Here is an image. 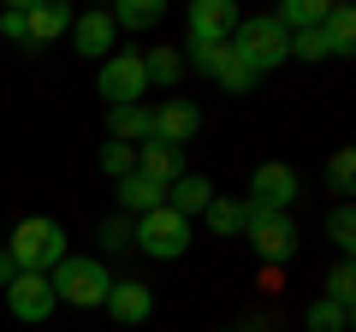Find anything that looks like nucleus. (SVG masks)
Wrapping results in <instances>:
<instances>
[{
    "instance_id": "f257e3e1",
    "label": "nucleus",
    "mask_w": 356,
    "mask_h": 332,
    "mask_svg": "<svg viewBox=\"0 0 356 332\" xmlns=\"http://www.w3.org/2000/svg\"><path fill=\"white\" fill-rule=\"evenodd\" d=\"M6 256L18 261V273H54L72 249H65V226L60 219H18L13 226V243H6Z\"/></svg>"
},
{
    "instance_id": "f03ea898",
    "label": "nucleus",
    "mask_w": 356,
    "mask_h": 332,
    "mask_svg": "<svg viewBox=\"0 0 356 332\" xmlns=\"http://www.w3.org/2000/svg\"><path fill=\"white\" fill-rule=\"evenodd\" d=\"M48 285H54V303L102 308V303H107V285H113V273H107L95 256H65L60 267L48 273Z\"/></svg>"
},
{
    "instance_id": "7ed1b4c3",
    "label": "nucleus",
    "mask_w": 356,
    "mask_h": 332,
    "mask_svg": "<svg viewBox=\"0 0 356 332\" xmlns=\"http://www.w3.org/2000/svg\"><path fill=\"white\" fill-rule=\"evenodd\" d=\"M232 53L261 77V72H273V65L291 60V36L273 24V13H261V18H243V24L232 30Z\"/></svg>"
},
{
    "instance_id": "20e7f679",
    "label": "nucleus",
    "mask_w": 356,
    "mask_h": 332,
    "mask_svg": "<svg viewBox=\"0 0 356 332\" xmlns=\"http://www.w3.org/2000/svg\"><path fill=\"white\" fill-rule=\"evenodd\" d=\"M131 243H137L143 256H154V261H178L184 249H191V219L184 214H172V208H154V214H143V219H131Z\"/></svg>"
},
{
    "instance_id": "39448f33",
    "label": "nucleus",
    "mask_w": 356,
    "mask_h": 332,
    "mask_svg": "<svg viewBox=\"0 0 356 332\" xmlns=\"http://www.w3.org/2000/svg\"><path fill=\"white\" fill-rule=\"evenodd\" d=\"M95 90L107 95V107H137L149 95V72H143V53L137 48H113L102 60V77H95Z\"/></svg>"
},
{
    "instance_id": "423d86ee",
    "label": "nucleus",
    "mask_w": 356,
    "mask_h": 332,
    "mask_svg": "<svg viewBox=\"0 0 356 332\" xmlns=\"http://www.w3.org/2000/svg\"><path fill=\"white\" fill-rule=\"evenodd\" d=\"M243 238L255 243V256L267 261V267H285V261L297 256V226L291 214H261V208H250V219H243Z\"/></svg>"
},
{
    "instance_id": "0eeeda50",
    "label": "nucleus",
    "mask_w": 356,
    "mask_h": 332,
    "mask_svg": "<svg viewBox=\"0 0 356 332\" xmlns=\"http://www.w3.org/2000/svg\"><path fill=\"white\" fill-rule=\"evenodd\" d=\"M191 65H196V72H208L226 95H250L255 90V72L232 53V42H191Z\"/></svg>"
},
{
    "instance_id": "6e6552de",
    "label": "nucleus",
    "mask_w": 356,
    "mask_h": 332,
    "mask_svg": "<svg viewBox=\"0 0 356 332\" xmlns=\"http://www.w3.org/2000/svg\"><path fill=\"white\" fill-rule=\"evenodd\" d=\"M297 202V172L285 160H267L255 166V179H250V208H261V214H291Z\"/></svg>"
},
{
    "instance_id": "1a4fd4ad",
    "label": "nucleus",
    "mask_w": 356,
    "mask_h": 332,
    "mask_svg": "<svg viewBox=\"0 0 356 332\" xmlns=\"http://www.w3.org/2000/svg\"><path fill=\"white\" fill-rule=\"evenodd\" d=\"M238 24H243V13L232 0H191V13H184V36L191 42H232Z\"/></svg>"
},
{
    "instance_id": "9d476101",
    "label": "nucleus",
    "mask_w": 356,
    "mask_h": 332,
    "mask_svg": "<svg viewBox=\"0 0 356 332\" xmlns=\"http://www.w3.org/2000/svg\"><path fill=\"white\" fill-rule=\"evenodd\" d=\"M6 308H13L24 326H42V320L54 315V285H48V273H18L13 285H6Z\"/></svg>"
},
{
    "instance_id": "9b49d317",
    "label": "nucleus",
    "mask_w": 356,
    "mask_h": 332,
    "mask_svg": "<svg viewBox=\"0 0 356 332\" xmlns=\"http://www.w3.org/2000/svg\"><path fill=\"white\" fill-rule=\"evenodd\" d=\"M102 308L119 320V326H143V320L154 315V291H149L143 279H113V285H107V303H102Z\"/></svg>"
},
{
    "instance_id": "f8f14e48",
    "label": "nucleus",
    "mask_w": 356,
    "mask_h": 332,
    "mask_svg": "<svg viewBox=\"0 0 356 332\" xmlns=\"http://www.w3.org/2000/svg\"><path fill=\"white\" fill-rule=\"evenodd\" d=\"M196 131H202V113H196L184 95H172V101L154 107V142H166V149H184Z\"/></svg>"
},
{
    "instance_id": "ddd939ff",
    "label": "nucleus",
    "mask_w": 356,
    "mask_h": 332,
    "mask_svg": "<svg viewBox=\"0 0 356 332\" xmlns=\"http://www.w3.org/2000/svg\"><path fill=\"white\" fill-rule=\"evenodd\" d=\"M72 48L83 53V60H107V53L119 48V30H113V18L107 13H83V18H72Z\"/></svg>"
},
{
    "instance_id": "4468645a",
    "label": "nucleus",
    "mask_w": 356,
    "mask_h": 332,
    "mask_svg": "<svg viewBox=\"0 0 356 332\" xmlns=\"http://www.w3.org/2000/svg\"><path fill=\"white\" fill-rule=\"evenodd\" d=\"M72 30V6L60 0H42V6H24V48H42V42H60Z\"/></svg>"
},
{
    "instance_id": "2eb2a0df",
    "label": "nucleus",
    "mask_w": 356,
    "mask_h": 332,
    "mask_svg": "<svg viewBox=\"0 0 356 332\" xmlns=\"http://www.w3.org/2000/svg\"><path fill=\"white\" fill-rule=\"evenodd\" d=\"M137 172L149 184H161V190H172L178 179H184V149H166V142H143L137 149Z\"/></svg>"
},
{
    "instance_id": "dca6fc26",
    "label": "nucleus",
    "mask_w": 356,
    "mask_h": 332,
    "mask_svg": "<svg viewBox=\"0 0 356 332\" xmlns=\"http://www.w3.org/2000/svg\"><path fill=\"white\" fill-rule=\"evenodd\" d=\"M107 131H113V142H125V149H143V142H154V107H113L107 113Z\"/></svg>"
},
{
    "instance_id": "f3484780",
    "label": "nucleus",
    "mask_w": 356,
    "mask_h": 332,
    "mask_svg": "<svg viewBox=\"0 0 356 332\" xmlns=\"http://www.w3.org/2000/svg\"><path fill=\"white\" fill-rule=\"evenodd\" d=\"M113 196H119V214H125V219H143V214H154V208L166 202V190H161V184H149L143 172L119 179V184H113Z\"/></svg>"
},
{
    "instance_id": "a211bd4d",
    "label": "nucleus",
    "mask_w": 356,
    "mask_h": 332,
    "mask_svg": "<svg viewBox=\"0 0 356 332\" xmlns=\"http://www.w3.org/2000/svg\"><path fill=\"white\" fill-rule=\"evenodd\" d=\"M208 202H214V184H208L202 172H184V179H178L172 190H166V208H172V214H184V219H191V214H202Z\"/></svg>"
},
{
    "instance_id": "6ab92c4d",
    "label": "nucleus",
    "mask_w": 356,
    "mask_h": 332,
    "mask_svg": "<svg viewBox=\"0 0 356 332\" xmlns=\"http://www.w3.org/2000/svg\"><path fill=\"white\" fill-rule=\"evenodd\" d=\"M327 13H332V0H285L280 13H273V24H280L285 36H297V30H321Z\"/></svg>"
},
{
    "instance_id": "aec40b11",
    "label": "nucleus",
    "mask_w": 356,
    "mask_h": 332,
    "mask_svg": "<svg viewBox=\"0 0 356 332\" xmlns=\"http://www.w3.org/2000/svg\"><path fill=\"white\" fill-rule=\"evenodd\" d=\"M107 18H113V30H154L166 18V6L161 0H119Z\"/></svg>"
},
{
    "instance_id": "412c9836",
    "label": "nucleus",
    "mask_w": 356,
    "mask_h": 332,
    "mask_svg": "<svg viewBox=\"0 0 356 332\" xmlns=\"http://www.w3.org/2000/svg\"><path fill=\"white\" fill-rule=\"evenodd\" d=\"M143 72H149V90H178L184 60H178V48H149L143 53Z\"/></svg>"
},
{
    "instance_id": "4be33fe9",
    "label": "nucleus",
    "mask_w": 356,
    "mask_h": 332,
    "mask_svg": "<svg viewBox=\"0 0 356 332\" xmlns=\"http://www.w3.org/2000/svg\"><path fill=\"white\" fill-rule=\"evenodd\" d=\"M202 219L220 231V238H238V231H243V219H250V202H232V196H214V202L202 208Z\"/></svg>"
},
{
    "instance_id": "5701e85b",
    "label": "nucleus",
    "mask_w": 356,
    "mask_h": 332,
    "mask_svg": "<svg viewBox=\"0 0 356 332\" xmlns=\"http://www.w3.org/2000/svg\"><path fill=\"white\" fill-rule=\"evenodd\" d=\"M321 36H327L332 53H350L356 48V13H350V6H332V13L321 18Z\"/></svg>"
},
{
    "instance_id": "b1692460",
    "label": "nucleus",
    "mask_w": 356,
    "mask_h": 332,
    "mask_svg": "<svg viewBox=\"0 0 356 332\" xmlns=\"http://www.w3.org/2000/svg\"><path fill=\"white\" fill-rule=\"evenodd\" d=\"M303 326H309V332H350V308L332 303V297H315L309 315H303Z\"/></svg>"
},
{
    "instance_id": "393cba45",
    "label": "nucleus",
    "mask_w": 356,
    "mask_h": 332,
    "mask_svg": "<svg viewBox=\"0 0 356 332\" xmlns=\"http://www.w3.org/2000/svg\"><path fill=\"white\" fill-rule=\"evenodd\" d=\"M102 172H107V179H131V172H137V149H125V142H107V149H102Z\"/></svg>"
},
{
    "instance_id": "a878e982",
    "label": "nucleus",
    "mask_w": 356,
    "mask_h": 332,
    "mask_svg": "<svg viewBox=\"0 0 356 332\" xmlns=\"http://www.w3.org/2000/svg\"><path fill=\"white\" fill-rule=\"evenodd\" d=\"M327 36H321V30H297V36H291V60H303V65H321V60H327Z\"/></svg>"
},
{
    "instance_id": "bb28decb",
    "label": "nucleus",
    "mask_w": 356,
    "mask_h": 332,
    "mask_svg": "<svg viewBox=\"0 0 356 332\" xmlns=\"http://www.w3.org/2000/svg\"><path fill=\"white\" fill-rule=\"evenodd\" d=\"M327 184L344 196V202H350V184H356V154H350V149H339V154H332V166H327Z\"/></svg>"
},
{
    "instance_id": "cd10ccee",
    "label": "nucleus",
    "mask_w": 356,
    "mask_h": 332,
    "mask_svg": "<svg viewBox=\"0 0 356 332\" xmlns=\"http://www.w3.org/2000/svg\"><path fill=\"white\" fill-rule=\"evenodd\" d=\"M321 297H332V303H344V308L356 303V273H350V261H339V267L327 273V291H321Z\"/></svg>"
},
{
    "instance_id": "c85d7f7f",
    "label": "nucleus",
    "mask_w": 356,
    "mask_h": 332,
    "mask_svg": "<svg viewBox=\"0 0 356 332\" xmlns=\"http://www.w3.org/2000/svg\"><path fill=\"white\" fill-rule=\"evenodd\" d=\"M327 238L339 243V249H350V243H356V214H350V202H339V208H332V219H327Z\"/></svg>"
},
{
    "instance_id": "c756f323",
    "label": "nucleus",
    "mask_w": 356,
    "mask_h": 332,
    "mask_svg": "<svg viewBox=\"0 0 356 332\" xmlns=\"http://www.w3.org/2000/svg\"><path fill=\"white\" fill-rule=\"evenodd\" d=\"M95 238H102V249H131V219H125V214H113L102 231H95Z\"/></svg>"
},
{
    "instance_id": "7c9ffc66",
    "label": "nucleus",
    "mask_w": 356,
    "mask_h": 332,
    "mask_svg": "<svg viewBox=\"0 0 356 332\" xmlns=\"http://www.w3.org/2000/svg\"><path fill=\"white\" fill-rule=\"evenodd\" d=\"M0 36H6V42H24V6H6V13H0Z\"/></svg>"
},
{
    "instance_id": "2f4dec72",
    "label": "nucleus",
    "mask_w": 356,
    "mask_h": 332,
    "mask_svg": "<svg viewBox=\"0 0 356 332\" xmlns=\"http://www.w3.org/2000/svg\"><path fill=\"white\" fill-rule=\"evenodd\" d=\"M13 279H18V261L6 256V249H0V291H6V285H13Z\"/></svg>"
},
{
    "instance_id": "473e14b6",
    "label": "nucleus",
    "mask_w": 356,
    "mask_h": 332,
    "mask_svg": "<svg viewBox=\"0 0 356 332\" xmlns=\"http://www.w3.org/2000/svg\"><path fill=\"white\" fill-rule=\"evenodd\" d=\"M226 332H232V326H226Z\"/></svg>"
}]
</instances>
